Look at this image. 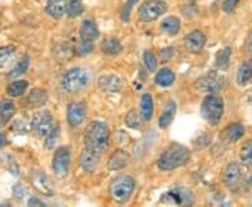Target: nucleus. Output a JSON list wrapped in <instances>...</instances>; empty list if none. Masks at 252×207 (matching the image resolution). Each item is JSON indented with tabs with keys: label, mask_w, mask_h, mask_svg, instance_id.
I'll return each mask as SVG.
<instances>
[{
	"label": "nucleus",
	"mask_w": 252,
	"mask_h": 207,
	"mask_svg": "<svg viewBox=\"0 0 252 207\" xmlns=\"http://www.w3.org/2000/svg\"><path fill=\"white\" fill-rule=\"evenodd\" d=\"M243 178V168L238 164H230L227 165V168L224 170L223 174V182L225 183V186L234 189L238 186L240 180Z\"/></svg>",
	"instance_id": "14"
},
{
	"label": "nucleus",
	"mask_w": 252,
	"mask_h": 207,
	"mask_svg": "<svg viewBox=\"0 0 252 207\" xmlns=\"http://www.w3.org/2000/svg\"><path fill=\"white\" fill-rule=\"evenodd\" d=\"M61 139V129L58 125L52 126V129L46 133L45 136V148L46 150H52L56 147V144Z\"/></svg>",
	"instance_id": "29"
},
{
	"label": "nucleus",
	"mask_w": 252,
	"mask_h": 207,
	"mask_svg": "<svg viewBox=\"0 0 252 207\" xmlns=\"http://www.w3.org/2000/svg\"><path fill=\"white\" fill-rule=\"evenodd\" d=\"M127 161H129V155L124 150H118V151H115L111 155V158H109L108 161V168L109 170H114V171L122 170V168H125L126 165H127Z\"/></svg>",
	"instance_id": "21"
},
{
	"label": "nucleus",
	"mask_w": 252,
	"mask_h": 207,
	"mask_svg": "<svg viewBox=\"0 0 252 207\" xmlns=\"http://www.w3.org/2000/svg\"><path fill=\"white\" fill-rule=\"evenodd\" d=\"M28 205H30V206H32V205H36V206H45L41 200H38V199L35 198L30 199V200H28Z\"/></svg>",
	"instance_id": "43"
},
{
	"label": "nucleus",
	"mask_w": 252,
	"mask_h": 207,
	"mask_svg": "<svg viewBox=\"0 0 252 207\" xmlns=\"http://www.w3.org/2000/svg\"><path fill=\"white\" fill-rule=\"evenodd\" d=\"M67 10L66 0H48L46 3V13L54 18H62Z\"/></svg>",
	"instance_id": "19"
},
{
	"label": "nucleus",
	"mask_w": 252,
	"mask_h": 207,
	"mask_svg": "<svg viewBox=\"0 0 252 207\" xmlns=\"http://www.w3.org/2000/svg\"><path fill=\"white\" fill-rule=\"evenodd\" d=\"M52 170L58 178H66L70 171V150L69 147H59L52 158Z\"/></svg>",
	"instance_id": "8"
},
{
	"label": "nucleus",
	"mask_w": 252,
	"mask_h": 207,
	"mask_svg": "<svg viewBox=\"0 0 252 207\" xmlns=\"http://www.w3.org/2000/svg\"><path fill=\"white\" fill-rule=\"evenodd\" d=\"M224 83L225 79L223 74L212 70V72L206 73L205 76H202L196 81V87L200 91L206 92V94H217L219 91L224 87Z\"/></svg>",
	"instance_id": "7"
},
{
	"label": "nucleus",
	"mask_w": 252,
	"mask_h": 207,
	"mask_svg": "<svg viewBox=\"0 0 252 207\" xmlns=\"http://www.w3.org/2000/svg\"><path fill=\"white\" fill-rule=\"evenodd\" d=\"M167 9H168V6L162 0H147L140 6L137 16L142 21L150 23L162 16L167 11Z\"/></svg>",
	"instance_id": "6"
},
{
	"label": "nucleus",
	"mask_w": 252,
	"mask_h": 207,
	"mask_svg": "<svg viewBox=\"0 0 252 207\" xmlns=\"http://www.w3.org/2000/svg\"><path fill=\"white\" fill-rule=\"evenodd\" d=\"M202 117L210 125H217L224 114V101L216 94H209L200 107Z\"/></svg>",
	"instance_id": "4"
},
{
	"label": "nucleus",
	"mask_w": 252,
	"mask_h": 207,
	"mask_svg": "<svg viewBox=\"0 0 252 207\" xmlns=\"http://www.w3.org/2000/svg\"><path fill=\"white\" fill-rule=\"evenodd\" d=\"M99 35V31L93 20H84L80 28V38L84 41L94 42Z\"/></svg>",
	"instance_id": "17"
},
{
	"label": "nucleus",
	"mask_w": 252,
	"mask_h": 207,
	"mask_svg": "<svg viewBox=\"0 0 252 207\" xmlns=\"http://www.w3.org/2000/svg\"><path fill=\"white\" fill-rule=\"evenodd\" d=\"M101 49L102 52L108 56H115L121 51H122V44L119 42L117 36H109V38H105L101 44Z\"/></svg>",
	"instance_id": "22"
},
{
	"label": "nucleus",
	"mask_w": 252,
	"mask_h": 207,
	"mask_svg": "<svg viewBox=\"0 0 252 207\" xmlns=\"http://www.w3.org/2000/svg\"><path fill=\"white\" fill-rule=\"evenodd\" d=\"M175 114H177V104L174 102V101H168L167 102V105H165V108L162 111L161 117H160V120H158V125L162 129H165V127L170 126V123L172 122V119L175 117Z\"/></svg>",
	"instance_id": "23"
},
{
	"label": "nucleus",
	"mask_w": 252,
	"mask_h": 207,
	"mask_svg": "<svg viewBox=\"0 0 252 207\" xmlns=\"http://www.w3.org/2000/svg\"><path fill=\"white\" fill-rule=\"evenodd\" d=\"M189 160H190V151L188 148L182 144L174 143L162 151L157 161V167L161 171H172L185 165Z\"/></svg>",
	"instance_id": "1"
},
{
	"label": "nucleus",
	"mask_w": 252,
	"mask_h": 207,
	"mask_svg": "<svg viewBox=\"0 0 252 207\" xmlns=\"http://www.w3.org/2000/svg\"><path fill=\"white\" fill-rule=\"evenodd\" d=\"M181 30L180 18L170 16V17L164 18L161 23V31L165 32L167 35H177Z\"/></svg>",
	"instance_id": "25"
},
{
	"label": "nucleus",
	"mask_w": 252,
	"mask_h": 207,
	"mask_svg": "<svg viewBox=\"0 0 252 207\" xmlns=\"http://www.w3.org/2000/svg\"><path fill=\"white\" fill-rule=\"evenodd\" d=\"M133 190H135V179L132 177L122 175L112 180L109 186V195L119 203H125L132 196Z\"/></svg>",
	"instance_id": "5"
},
{
	"label": "nucleus",
	"mask_w": 252,
	"mask_h": 207,
	"mask_svg": "<svg viewBox=\"0 0 252 207\" xmlns=\"http://www.w3.org/2000/svg\"><path fill=\"white\" fill-rule=\"evenodd\" d=\"M142 119L143 117H139V114L136 112V111H130L127 115H126V125L129 127H137L140 126V123H142Z\"/></svg>",
	"instance_id": "36"
},
{
	"label": "nucleus",
	"mask_w": 252,
	"mask_h": 207,
	"mask_svg": "<svg viewBox=\"0 0 252 207\" xmlns=\"http://www.w3.org/2000/svg\"><path fill=\"white\" fill-rule=\"evenodd\" d=\"M101 155L102 154L98 153V151H94V150H90L86 147L80 157V165L83 167V170L86 172L94 171L98 165L99 160H101Z\"/></svg>",
	"instance_id": "15"
},
{
	"label": "nucleus",
	"mask_w": 252,
	"mask_h": 207,
	"mask_svg": "<svg viewBox=\"0 0 252 207\" xmlns=\"http://www.w3.org/2000/svg\"><path fill=\"white\" fill-rule=\"evenodd\" d=\"M14 102L11 99H1L0 101V127L6 126L9 120L14 117Z\"/></svg>",
	"instance_id": "18"
},
{
	"label": "nucleus",
	"mask_w": 252,
	"mask_h": 207,
	"mask_svg": "<svg viewBox=\"0 0 252 207\" xmlns=\"http://www.w3.org/2000/svg\"><path fill=\"white\" fill-rule=\"evenodd\" d=\"M230 58H231V49L230 48H224L221 51H219L216 55V66L219 69L224 70L228 67L230 63Z\"/></svg>",
	"instance_id": "31"
},
{
	"label": "nucleus",
	"mask_w": 252,
	"mask_h": 207,
	"mask_svg": "<svg viewBox=\"0 0 252 207\" xmlns=\"http://www.w3.org/2000/svg\"><path fill=\"white\" fill-rule=\"evenodd\" d=\"M182 13L185 14V17H193L195 13H196V6L193 1H189V3H185L184 9H182Z\"/></svg>",
	"instance_id": "39"
},
{
	"label": "nucleus",
	"mask_w": 252,
	"mask_h": 207,
	"mask_svg": "<svg viewBox=\"0 0 252 207\" xmlns=\"http://www.w3.org/2000/svg\"><path fill=\"white\" fill-rule=\"evenodd\" d=\"M245 51L248 54H252V31L248 34L247 39H245Z\"/></svg>",
	"instance_id": "41"
},
{
	"label": "nucleus",
	"mask_w": 252,
	"mask_h": 207,
	"mask_svg": "<svg viewBox=\"0 0 252 207\" xmlns=\"http://www.w3.org/2000/svg\"><path fill=\"white\" fill-rule=\"evenodd\" d=\"M139 0H127V4H130V6H133V4H136Z\"/></svg>",
	"instance_id": "45"
},
{
	"label": "nucleus",
	"mask_w": 252,
	"mask_h": 207,
	"mask_svg": "<svg viewBox=\"0 0 252 207\" xmlns=\"http://www.w3.org/2000/svg\"><path fill=\"white\" fill-rule=\"evenodd\" d=\"M140 112L144 120H150L153 117L154 107H153V98L150 94H143L140 98Z\"/></svg>",
	"instance_id": "27"
},
{
	"label": "nucleus",
	"mask_w": 252,
	"mask_h": 207,
	"mask_svg": "<svg viewBox=\"0 0 252 207\" xmlns=\"http://www.w3.org/2000/svg\"><path fill=\"white\" fill-rule=\"evenodd\" d=\"M6 143H7V140H6V136L0 132V147H3V146H4Z\"/></svg>",
	"instance_id": "44"
},
{
	"label": "nucleus",
	"mask_w": 252,
	"mask_h": 207,
	"mask_svg": "<svg viewBox=\"0 0 252 207\" xmlns=\"http://www.w3.org/2000/svg\"><path fill=\"white\" fill-rule=\"evenodd\" d=\"M162 203H170V205H192L193 203V195L188 189H174L168 193H164L161 198Z\"/></svg>",
	"instance_id": "10"
},
{
	"label": "nucleus",
	"mask_w": 252,
	"mask_h": 207,
	"mask_svg": "<svg viewBox=\"0 0 252 207\" xmlns=\"http://www.w3.org/2000/svg\"><path fill=\"white\" fill-rule=\"evenodd\" d=\"M91 49H93V42L80 39V44H79V48H77V52H79V54L80 55L90 54Z\"/></svg>",
	"instance_id": "38"
},
{
	"label": "nucleus",
	"mask_w": 252,
	"mask_h": 207,
	"mask_svg": "<svg viewBox=\"0 0 252 207\" xmlns=\"http://www.w3.org/2000/svg\"><path fill=\"white\" fill-rule=\"evenodd\" d=\"M87 114V107L86 102L79 101V102H72L67 108V122L72 127H79L84 122Z\"/></svg>",
	"instance_id": "11"
},
{
	"label": "nucleus",
	"mask_w": 252,
	"mask_h": 207,
	"mask_svg": "<svg viewBox=\"0 0 252 207\" xmlns=\"http://www.w3.org/2000/svg\"><path fill=\"white\" fill-rule=\"evenodd\" d=\"M54 126V119L49 111H39L31 118V130L39 137H44Z\"/></svg>",
	"instance_id": "9"
},
{
	"label": "nucleus",
	"mask_w": 252,
	"mask_h": 207,
	"mask_svg": "<svg viewBox=\"0 0 252 207\" xmlns=\"http://www.w3.org/2000/svg\"><path fill=\"white\" fill-rule=\"evenodd\" d=\"M89 83H90V73L86 69L74 67V69H70L69 72H66V74L63 76L61 86L64 92L76 94L79 91L84 90L89 86Z\"/></svg>",
	"instance_id": "3"
},
{
	"label": "nucleus",
	"mask_w": 252,
	"mask_h": 207,
	"mask_svg": "<svg viewBox=\"0 0 252 207\" xmlns=\"http://www.w3.org/2000/svg\"><path fill=\"white\" fill-rule=\"evenodd\" d=\"M171 56H172V48H165V49H162V51H161V58H162V59L168 60V59H170Z\"/></svg>",
	"instance_id": "42"
},
{
	"label": "nucleus",
	"mask_w": 252,
	"mask_h": 207,
	"mask_svg": "<svg viewBox=\"0 0 252 207\" xmlns=\"http://www.w3.org/2000/svg\"><path fill=\"white\" fill-rule=\"evenodd\" d=\"M31 182H32L34 188H35L39 193L46 195V196L54 195V186H52V183H51V179L46 177V174H44V172H32V174H31Z\"/></svg>",
	"instance_id": "13"
},
{
	"label": "nucleus",
	"mask_w": 252,
	"mask_h": 207,
	"mask_svg": "<svg viewBox=\"0 0 252 207\" xmlns=\"http://www.w3.org/2000/svg\"><path fill=\"white\" fill-rule=\"evenodd\" d=\"M240 0H224L223 1V10L225 13H233L235 10V7L238 6Z\"/></svg>",
	"instance_id": "40"
},
{
	"label": "nucleus",
	"mask_w": 252,
	"mask_h": 207,
	"mask_svg": "<svg viewBox=\"0 0 252 207\" xmlns=\"http://www.w3.org/2000/svg\"><path fill=\"white\" fill-rule=\"evenodd\" d=\"M14 55H16V48L14 46L9 45L0 48V67H3V66L9 63Z\"/></svg>",
	"instance_id": "34"
},
{
	"label": "nucleus",
	"mask_w": 252,
	"mask_h": 207,
	"mask_svg": "<svg viewBox=\"0 0 252 207\" xmlns=\"http://www.w3.org/2000/svg\"><path fill=\"white\" fill-rule=\"evenodd\" d=\"M206 44V35L202 31H192L188 35L185 36V48L188 52L192 54H199Z\"/></svg>",
	"instance_id": "12"
},
{
	"label": "nucleus",
	"mask_w": 252,
	"mask_h": 207,
	"mask_svg": "<svg viewBox=\"0 0 252 207\" xmlns=\"http://www.w3.org/2000/svg\"><path fill=\"white\" fill-rule=\"evenodd\" d=\"M83 3H81L80 0H69V3H67V10H66V13H67V16L69 17H79L81 13H83Z\"/></svg>",
	"instance_id": "35"
},
{
	"label": "nucleus",
	"mask_w": 252,
	"mask_h": 207,
	"mask_svg": "<svg viewBox=\"0 0 252 207\" xmlns=\"http://www.w3.org/2000/svg\"><path fill=\"white\" fill-rule=\"evenodd\" d=\"M98 86L104 91H107V92H118V91H121L124 84H122V80L119 77H117V76L105 74V76L99 77Z\"/></svg>",
	"instance_id": "16"
},
{
	"label": "nucleus",
	"mask_w": 252,
	"mask_h": 207,
	"mask_svg": "<svg viewBox=\"0 0 252 207\" xmlns=\"http://www.w3.org/2000/svg\"><path fill=\"white\" fill-rule=\"evenodd\" d=\"M109 142V130L108 126L104 122L94 120L89 123L84 132V144L87 148L104 153Z\"/></svg>",
	"instance_id": "2"
},
{
	"label": "nucleus",
	"mask_w": 252,
	"mask_h": 207,
	"mask_svg": "<svg viewBox=\"0 0 252 207\" xmlns=\"http://www.w3.org/2000/svg\"><path fill=\"white\" fill-rule=\"evenodd\" d=\"M245 133V127L240 123H234V125H230L225 130V137L230 140V142H238Z\"/></svg>",
	"instance_id": "30"
},
{
	"label": "nucleus",
	"mask_w": 252,
	"mask_h": 207,
	"mask_svg": "<svg viewBox=\"0 0 252 207\" xmlns=\"http://www.w3.org/2000/svg\"><path fill=\"white\" fill-rule=\"evenodd\" d=\"M174 81H175V74L168 67L161 69L156 76V84L160 87H170L174 84Z\"/></svg>",
	"instance_id": "26"
},
{
	"label": "nucleus",
	"mask_w": 252,
	"mask_h": 207,
	"mask_svg": "<svg viewBox=\"0 0 252 207\" xmlns=\"http://www.w3.org/2000/svg\"><path fill=\"white\" fill-rule=\"evenodd\" d=\"M252 80V59L245 60L241 66L238 67L237 72V83L238 86H247Z\"/></svg>",
	"instance_id": "20"
},
{
	"label": "nucleus",
	"mask_w": 252,
	"mask_h": 207,
	"mask_svg": "<svg viewBox=\"0 0 252 207\" xmlns=\"http://www.w3.org/2000/svg\"><path fill=\"white\" fill-rule=\"evenodd\" d=\"M28 89V83L26 80H16L13 81L7 87V94L9 97H20L23 95Z\"/></svg>",
	"instance_id": "28"
},
{
	"label": "nucleus",
	"mask_w": 252,
	"mask_h": 207,
	"mask_svg": "<svg viewBox=\"0 0 252 207\" xmlns=\"http://www.w3.org/2000/svg\"><path fill=\"white\" fill-rule=\"evenodd\" d=\"M46 101H48V91L44 89H34L28 95V104L32 108L42 107Z\"/></svg>",
	"instance_id": "24"
},
{
	"label": "nucleus",
	"mask_w": 252,
	"mask_h": 207,
	"mask_svg": "<svg viewBox=\"0 0 252 207\" xmlns=\"http://www.w3.org/2000/svg\"><path fill=\"white\" fill-rule=\"evenodd\" d=\"M143 60L144 64L147 66V69H149L150 72H154V70L157 69V59H156V56H154L150 51H146V52H144Z\"/></svg>",
	"instance_id": "37"
},
{
	"label": "nucleus",
	"mask_w": 252,
	"mask_h": 207,
	"mask_svg": "<svg viewBox=\"0 0 252 207\" xmlns=\"http://www.w3.org/2000/svg\"><path fill=\"white\" fill-rule=\"evenodd\" d=\"M240 158H241L244 165L252 167V139L243 144L241 153H240Z\"/></svg>",
	"instance_id": "33"
},
{
	"label": "nucleus",
	"mask_w": 252,
	"mask_h": 207,
	"mask_svg": "<svg viewBox=\"0 0 252 207\" xmlns=\"http://www.w3.org/2000/svg\"><path fill=\"white\" fill-rule=\"evenodd\" d=\"M28 67H30V56H24V58L18 62L17 66L9 73V77L16 79V77L23 76V74L28 70Z\"/></svg>",
	"instance_id": "32"
}]
</instances>
